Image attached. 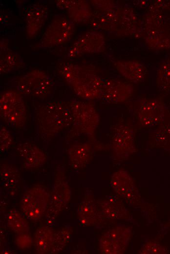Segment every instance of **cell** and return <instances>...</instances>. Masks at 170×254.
Wrapping results in <instances>:
<instances>
[{
  "instance_id": "23",
  "label": "cell",
  "mask_w": 170,
  "mask_h": 254,
  "mask_svg": "<svg viewBox=\"0 0 170 254\" xmlns=\"http://www.w3.org/2000/svg\"><path fill=\"white\" fill-rule=\"evenodd\" d=\"M101 214L93 198L89 196L80 203L77 209L78 220L84 226L95 225L100 221Z\"/></svg>"
},
{
  "instance_id": "6",
  "label": "cell",
  "mask_w": 170,
  "mask_h": 254,
  "mask_svg": "<svg viewBox=\"0 0 170 254\" xmlns=\"http://www.w3.org/2000/svg\"><path fill=\"white\" fill-rule=\"evenodd\" d=\"M75 32V23L63 15L54 17L47 26L37 44L40 48H50L66 43Z\"/></svg>"
},
{
  "instance_id": "32",
  "label": "cell",
  "mask_w": 170,
  "mask_h": 254,
  "mask_svg": "<svg viewBox=\"0 0 170 254\" xmlns=\"http://www.w3.org/2000/svg\"><path fill=\"white\" fill-rule=\"evenodd\" d=\"M155 141L162 145H170V121L156 130Z\"/></svg>"
},
{
  "instance_id": "2",
  "label": "cell",
  "mask_w": 170,
  "mask_h": 254,
  "mask_svg": "<svg viewBox=\"0 0 170 254\" xmlns=\"http://www.w3.org/2000/svg\"><path fill=\"white\" fill-rule=\"evenodd\" d=\"M34 119L39 134L50 139L71 125L72 116L68 102L51 101L38 106Z\"/></svg>"
},
{
  "instance_id": "20",
  "label": "cell",
  "mask_w": 170,
  "mask_h": 254,
  "mask_svg": "<svg viewBox=\"0 0 170 254\" xmlns=\"http://www.w3.org/2000/svg\"><path fill=\"white\" fill-rule=\"evenodd\" d=\"M113 64L127 80L133 83L142 81L147 72L146 67L138 61L118 60L114 62Z\"/></svg>"
},
{
  "instance_id": "15",
  "label": "cell",
  "mask_w": 170,
  "mask_h": 254,
  "mask_svg": "<svg viewBox=\"0 0 170 254\" xmlns=\"http://www.w3.org/2000/svg\"><path fill=\"white\" fill-rule=\"evenodd\" d=\"M56 6L65 10L68 18L74 23L85 24L89 22L93 11L89 2L85 0H57Z\"/></svg>"
},
{
  "instance_id": "35",
  "label": "cell",
  "mask_w": 170,
  "mask_h": 254,
  "mask_svg": "<svg viewBox=\"0 0 170 254\" xmlns=\"http://www.w3.org/2000/svg\"><path fill=\"white\" fill-rule=\"evenodd\" d=\"M90 1L96 10L116 9L119 7L113 0H93Z\"/></svg>"
},
{
  "instance_id": "22",
  "label": "cell",
  "mask_w": 170,
  "mask_h": 254,
  "mask_svg": "<svg viewBox=\"0 0 170 254\" xmlns=\"http://www.w3.org/2000/svg\"><path fill=\"white\" fill-rule=\"evenodd\" d=\"M92 156L91 145L88 143L72 145L69 148V164L74 169L85 168L90 161Z\"/></svg>"
},
{
  "instance_id": "34",
  "label": "cell",
  "mask_w": 170,
  "mask_h": 254,
  "mask_svg": "<svg viewBox=\"0 0 170 254\" xmlns=\"http://www.w3.org/2000/svg\"><path fill=\"white\" fill-rule=\"evenodd\" d=\"M17 247L21 250L30 248L33 244L31 235L28 233L17 234L15 238Z\"/></svg>"
},
{
  "instance_id": "29",
  "label": "cell",
  "mask_w": 170,
  "mask_h": 254,
  "mask_svg": "<svg viewBox=\"0 0 170 254\" xmlns=\"http://www.w3.org/2000/svg\"><path fill=\"white\" fill-rule=\"evenodd\" d=\"M156 85L161 91H168L170 90V55L166 57L159 66Z\"/></svg>"
},
{
  "instance_id": "12",
  "label": "cell",
  "mask_w": 170,
  "mask_h": 254,
  "mask_svg": "<svg viewBox=\"0 0 170 254\" xmlns=\"http://www.w3.org/2000/svg\"><path fill=\"white\" fill-rule=\"evenodd\" d=\"M105 48V39L100 32L88 31L83 33L73 42L68 52V56L74 58L85 54L99 53Z\"/></svg>"
},
{
  "instance_id": "11",
  "label": "cell",
  "mask_w": 170,
  "mask_h": 254,
  "mask_svg": "<svg viewBox=\"0 0 170 254\" xmlns=\"http://www.w3.org/2000/svg\"><path fill=\"white\" fill-rule=\"evenodd\" d=\"M131 234V228L126 226H118L107 231L100 240L101 253L104 254L124 253L129 244Z\"/></svg>"
},
{
  "instance_id": "9",
  "label": "cell",
  "mask_w": 170,
  "mask_h": 254,
  "mask_svg": "<svg viewBox=\"0 0 170 254\" xmlns=\"http://www.w3.org/2000/svg\"><path fill=\"white\" fill-rule=\"evenodd\" d=\"M71 196L70 188L64 175L62 172H58L50 195L49 204L45 213L47 225L53 224L59 214L69 202Z\"/></svg>"
},
{
  "instance_id": "30",
  "label": "cell",
  "mask_w": 170,
  "mask_h": 254,
  "mask_svg": "<svg viewBox=\"0 0 170 254\" xmlns=\"http://www.w3.org/2000/svg\"><path fill=\"white\" fill-rule=\"evenodd\" d=\"M72 231L68 226L64 227L54 233L53 242L49 254H57L61 252L69 241Z\"/></svg>"
},
{
  "instance_id": "3",
  "label": "cell",
  "mask_w": 170,
  "mask_h": 254,
  "mask_svg": "<svg viewBox=\"0 0 170 254\" xmlns=\"http://www.w3.org/2000/svg\"><path fill=\"white\" fill-rule=\"evenodd\" d=\"M161 12L157 8L149 11L141 21L140 35L146 45L153 50L170 48V32Z\"/></svg>"
},
{
  "instance_id": "1",
  "label": "cell",
  "mask_w": 170,
  "mask_h": 254,
  "mask_svg": "<svg viewBox=\"0 0 170 254\" xmlns=\"http://www.w3.org/2000/svg\"><path fill=\"white\" fill-rule=\"evenodd\" d=\"M58 71L79 97L87 100L100 98L104 79L93 69L78 64L65 63L60 65Z\"/></svg>"
},
{
  "instance_id": "28",
  "label": "cell",
  "mask_w": 170,
  "mask_h": 254,
  "mask_svg": "<svg viewBox=\"0 0 170 254\" xmlns=\"http://www.w3.org/2000/svg\"><path fill=\"white\" fill-rule=\"evenodd\" d=\"M25 217L16 209L10 210L6 216L7 226L16 234L28 233L29 227Z\"/></svg>"
},
{
  "instance_id": "26",
  "label": "cell",
  "mask_w": 170,
  "mask_h": 254,
  "mask_svg": "<svg viewBox=\"0 0 170 254\" xmlns=\"http://www.w3.org/2000/svg\"><path fill=\"white\" fill-rule=\"evenodd\" d=\"M101 213L109 219H126L129 217V212L120 201L113 199H103L98 202Z\"/></svg>"
},
{
  "instance_id": "14",
  "label": "cell",
  "mask_w": 170,
  "mask_h": 254,
  "mask_svg": "<svg viewBox=\"0 0 170 254\" xmlns=\"http://www.w3.org/2000/svg\"><path fill=\"white\" fill-rule=\"evenodd\" d=\"M133 93V87L128 82L114 79H104L100 99L109 103H118L129 99Z\"/></svg>"
},
{
  "instance_id": "27",
  "label": "cell",
  "mask_w": 170,
  "mask_h": 254,
  "mask_svg": "<svg viewBox=\"0 0 170 254\" xmlns=\"http://www.w3.org/2000/svg\"><path fill=\"white\" fill-rule=\"evenodd\" d=\"M0 184L5 190L12 191L15 190L20 180L18 169L7 164H1L0 166Z\"/></svg>"
},
{
  "instance_id": "10",
  "label": "cell",
  "mask_w": 170,
  "mask_h": 254,
  "mask_svg": "<svg viewBox=\"0 0 170 254\" xmlns=\"http://www.w3.org/2000/svg\"><path fill=\"white\" fill-rule=\"evenodd\" d=\"M111 149L114 158L119 162L127 160L136 151L134 131L130 126L121 124L115 127Z\"/></svg>"
},
{
  "instance_id": "31",
  "label": "cell",
  "mask_w": 170,
  "mask_h": 254,
  "mask_svg": "<svg viewBox=\"0 0 170 254\" xmlns=\"http://www.w3.org/2000/svg\"><path fill=\"white\" fill-rule=\"evenodd\" d=\"M169 253L166 248L156 242L149 241L144 243L139 253L141 254H163Z\"/></svg>"
},
{
  "instance_id": "24",
  "label": "cell",
  "mask_w": 170,
  "mask_h": 254,
  "mask_svg": "<svg viewBox=\"0 0 170 254\" xmlns=\"http://www.w3.org/2000/svg\"><path fill=\"white\" fill-rule=\"evenodd\" d=\"M55 231L48 225L40 226L34 233L33 244L38 254L49 253L52 248Z\"/></svg>"
},
{
  "instance_id": "19",
  "label": "cell",
  "mask_w": 170,
  "mask_h": 254,
  "mask_svg": "<svg viewBox=\"0 0 170 254\" xmlns=\"http://www.w3.org/2000/svg\"><path fill=\"white\" fill-rule=\"evenodd\" d=\"M17 149L22 158L23 167L25 169L40 168L46 161V154L34 144L29 142L21 143L18 145Z\"/></svg>"
},
{
  "instance_id": "21",
  "label": "cell",
  "mask_w": 170,
  "mask_h": 254,
  "mask_svg": "<svg viewBox=\"0 0 170 254\" xmlns=\"http://www.w3.org/2000/svg\"><path fill=\"white\" fill-rule=\"evenodd\" d=\"M116 9L95 10L89 21L91 26L96 30L114 32L118 22Z\"/></svg>"
},
{
  "instance_id": "5",
  "label": "cell",
  "mask_w": 170,
  "mask_h": 254,
  "mask_svg": "<svg viewBox=\"0 0 170 254\" xmlns=\"http://www.w3.org/2000/svg\"><path fill=\"white\" fill-rule=\"evenodd\" d=\"M0 116L11 127L18 128L24 126L27 119L26 107L19 92L8 90L1 94Z\"/></svg>"
},
{
  "instance_id": "13",
  "label": "cell",
  "mask_w": 170,
  "mask_h": 254,
  "mask_svg": "<svg viewBox=\"0 0 170 254\" xmlns=\"http://www.w3.org/2000/svg\"><path fill=\"white\" fill-rule=\"evenodd\" d=\"M164 103L158 99H143L137 110L139 121L145 127H154L161 124L165 119Z\"/></svg>"
},
{
  "instance_id": "25",
  "label": "cell",
  "mask_w": 170,
  "mask_h": 254,
  "mask_svg": "<svg viewBox=\"0 0 170 254\" xmlns=\"http://www.w3.org/2000/svg\"><path fill=\"white\" fill-rule=\"evenodd\" d=\"M24 63L20 55L6 46H0V74H7L21 69Z\"/></svg>"
},
{
  "instance_id": "18",
  "label": "cell",
  "mask_w": 170,
  "mask_h": 254,
  "mask_svg": "<svg viewBox=\"0 0 170 254\" xmlns=\"http://www.w3.org/2000/svg\"><path fill=\"white\" fill-rule=\"evenodd\" d=\"M110 185L118 195L127 200L133 201L138 194L134 181L126 170L114 172L111 177Z\"/></svg>"
},
{
  "instance_id": "8",
  "label": "cell",
  "mask_w": 170,
  "mask_h": 254,
  "mask_svg": "<svg viewBox=\"0 0 170 254\" xmlns=\"http://www.w3.org/2000/svg\"><path fill=\"white\" fill-rule=\"evenodd\" d=\"M50 201V194L43 187L36 185L24 193L21 208L26 218L38 221L45 214Z\"/></svg>"
},
{
  "instance_id": "17",
  "label": "cell",
  "mask_w": 170,
  "mask_h": 254,
  "mask_svg": "<svg viewBox=\"0 0 170 254\" xmlns=\"http://www.w3.org/2000/svg\"><path fill=\"white\" fill-rule=\"evenodd\" d=\"M48 16V8L42 3L31 4L25 14V31L29 39L35 38L45 24Z\"/></svg>"
},
{
  "instance_id": "16",
  "label": "cell",
  "mask_w": 170,
  "mask_h": 254,
  "mask_svg": "<svg viewBox=\"0 0 170 254\" xmlns=\"http://www.w3.org/2000/svg\"><path fill=\"white\" fill-rule=\"evenodd\" d=\"M116 11L118 22L114 32L116 36H132L140 33L141 21L133 9L127 6H119Z\"/></svg>"
},
{
  "instance_id": "4",
  "label": "cell",
  "mask_w": 170,
  "mask_h": 254,
  "mask_svg": "<svg viewBox=\"0 0 170 254\" xmlns=\"http://www.w3.org/2000/svg\"><path fill=\"white\" fill-rule=\"evenodd\" d=\"M72 116L73 135H85L93 139L100 115L93 104L87 101L68 102Z\"/></svg>"
},
{
  "instance_id": "33",
  "label": "cell",
  "mask_w": 170,
  "mask_h": 254,
  "mask_svg": "<svg viewBox=\"0 0 170 254\" xmlns=\"http://www.w3.org/2000/svg\"><path fill=\"white\" fill-rule=\"evenodd\" d=\"M13 138L9 130L3 125L0 127V150L1 152L6 151L11 146Z\"/></svg>"
},
{
  "instance_id": "7",
  "label": "cell",
  "mask_w": 170,
  "mask_h": 254,
  "mask_svg": "<svg viewBox=\"0 0 170 254\" xmlns=\"http://www.w3.org/2000/svg\"><path fill=\"white\" fill-rule=\"evenodd\" d=\"M53 85L50 76L45 71L37 69L23 75L16 83L19 92L40 99H44L50 95Z\"/></svg>"
}]
</instances>
